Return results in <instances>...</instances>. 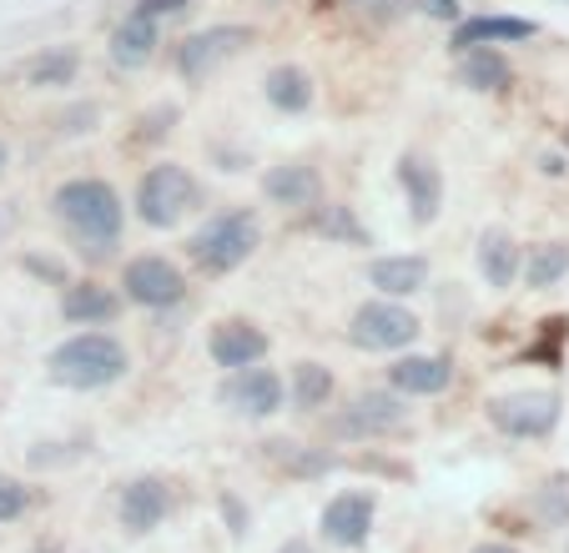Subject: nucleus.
<instances>
[{
  "label": "nucleus",
  "mask_w": 569,
  "mask_h": 553,
  "mask_svg": "<svg viewBox=\"0 0 569 553\" xmlns=\"http://www.w3.org/2000/svg\"><path fill=\"white\" fill-rule=\"evenodd\" d=\"M535 513H539L545 523H569V473H555V479L539 483Z\"/></svg>",
  "instance_id": "nucleus-28"
},
{
  "label": "nucleus",
  "mask_w": 569,
  "mask_h": 553,
  "mask_svg": "<svg viewBox=\"0 0 569 553\" xmlns=\"http://www.w3.org/2000/svg\"><path fill=\"white\" fill-rule=\"evenodd\" d=\"M333 398V373L322 362H298L292 368V403L298 408H322Z\"/></svg>",
  "instance_id": "nucleus-26"
},
{
  "label": "nucleus",
  "mask_w": 569,
  "mask_h": 553,
  "mask_svg": "<svg viewBox=\"0 0 569 553\" xmlns=\"http://www.w3.org/2000/svg\"><path fill=\"white\" fill-rule=\"evenodd\" d=\"M258 237L262 232H258V217L252 212H222L187 242V252H192V262L207 267V272H232V267H242L258 252Z\"/></svg>",
  "instance_id": "nucleus-3"
},
{
  "label": "nucleus",
  "mask_w": 569,
  "mask_h": 553,
  "mask_svg": "<svg viewBox=\"0 0 569 553\" xmlns=\"http://www.w3.org/2000/svg\"><path fill=\"white\" fill-rule=\"evenodd\" d=\"M318 232L328 237V242H353V247H368V232L358 227L353 207H322V212H318Z\"/></svg>",
  "instance_id": "nucleus-27"
},
{
  "label": "nucleus",
  "mask_w": 569,
  "mask_h": 553,
  "mask_svg": "<svg viewBox=\"0 0 569 553\" xmlns=\"http://www.w3.org/2000/svg\"><path fill=\"white\" fill-rule=\"evenodd\" d=\"M167 509H172V493H167L161 479H137L121 493V523H127L131 533H151L167 519Z\"/></svg>",
  "instance_id": "nucleus-13"
},
{
  "label": "nucleus",
  "mask_w": 569,
  "mask_h": 553,
  "mask_svg": "<svg viewBox=\"0 0 569 553\" xmlns=\"http://www.w3.org/2000/svg\"><path fill=\"white\" fill-rule=\"evenodd\" d=\"M368 282H373L383 298H409V292H419L423 282H429V262H423V257H378V262L368 267Z\"/></svg>",
  "instance_id": "nucleus-16"
},
{
  "label": "nucleus",
  "mask_w": 569,
  "mask_h": 553,
  "mask_svg": "<svg viewBox=\"0 0 569 553\" xmlns=\"http://www.w3.org/2000/svg\"><path fill=\"white\" fill-rule=\"evenodd\" d=\"M192 202H197V181H192V171L177 167V161L151 167L137 187V217L147 227H172Z\"/></svg>",
  "instance_id": "nucleus-4"
},
{
  "label": "nucleus",
  "mask_w": 569,
  "mask_h": 553,
  "mask_svg": "<svg viewBox=\"0 0 569 553\" xmlns=\"http://www.w3.org/2000/svg\"><path fill=\"white\" fill-rule=\"evenodd\" d=\"M56 217L87 247H111L121 237V197L97 177H76L56 192Z\"/></svg>",
  "instance_id": "nucleus-2"
},
{
  "label": "nucleus",
  "mask_w": 569,
  "mask_h": 553,
  "mask_svg": "<svg viewBox=\"0 0 569 553\" xmlns=\"http://www.w3.org/2000/svg\"><path fill=\"white\" fill-rule=\"evenodd\" d=\"M182 6H187V0H137V11L151 16V21H157L161 11H182Z\"/></svg>",
  "instance_id": "nucleus-31"
},
{
  "label": "nucleus",
  "mask_w": 569,
  "mask_h": 553,
  "mask_svg": "<svg viewBox=\"0 0 569 553\" xmlns=\"http://www.w3.org/2000/svg\"><path fill=\"white\" fill-rule=\"evenodd\" d=\"M222 403L237 408V413L268 418V413H278V408H282V378L252 362V368H242V373L222 388Z\"/></svg>",
  "instance_id": "nucleus-11"
},
{
  "label": "nucleus",
  "mask_w": 569,
  "mask_h": 553,
  "mask_svg": "<svg viewBox=\"0 0 569 553\" xmlns=\"http://www.w3.org/2000/svg\"><path fill=\"white\" fill-rule=\"evenodd\" d=\"M151 56H157V21L141 11H131L127 21L117 26V36H111V61L127 66V71H137V66H147Z\"/></svg>",
  "instance_id": "nucleus-15"
},
{
  "label": "nucleus",
  "mask_w": 569,
  "mask_h": 553,
  "mask_svg": "<svg viewBox=\"0 0 569 553\" xmlns=\"http://www.w3.org/2000/svg\"><path fill=\"white\" fill-rule=\"evenodd\" d=\"M479 272H483V282H489V288H509V282H515V272H519L515 237H509V232H483V242H479Z\"/></svg>",
  "instance_id": "nucleus-21"
},
{
  "label": "nucleus",
  "mask_w": 569,
  "mask_h": 553,
  "mask_svg": "<svg viewBox=\"0 0 569 553\" xmlns=\"http://www.w3.org/2000/svg\"><path fill=\"white\" fill-rule=\"evenodd\" d=\"M398 181L409 187L413 222H433V212H439V197H443L439 171H433L423 157H403V167H398Z\"/></svg>",
  "instance_id": "nucleus-18"
},
{
  "label": "nucleus",
  "mask_w": 569,
  "mask_h": 553,
  "mask_svg": "<svg viewBox=\"0 0 569 553\" xmlns=\"http://www.w3.org/2000/svg\"><path fill=\"white\" fill-rule=\"evenodd\" d=\"M388 378H393L398 393H409V398H433L443 393V388L453 383V362L449 358H398L393 368H388Z\"/></svg>",
  "instance_id": "nucleus-14"
},
{
  "label": "nucleus",
  "mask_w": 569,
  "mask_h": 553,
  "mask_svg": "<svg viewBox=\"0 0 569 553\" xmlns=\"http://www.w3.org/2000/svg\"><path fill=\"white\" fill-rule=\"evenodd\" d=\"M373 513H378L373 493H363V489L338 493V499H328V509H322V539L338 543V549H358V543L368 539V529H373Z\"/></svg>",
  "instance_id": "nucleus-9"
},
{
  "label": "nucleus",
  "mask_w": 569,
  "mask_h": 553,
  "mask_svg": "<svg viewBox=\"0 0 569 553\" xmlns=\"http://www.w3.org/2000/svg\"><path fill=\"white\" fill-rule=\"evenodd\" d=\"M268 101H272L278 111H308L312 81L298 71V66H278V71L268 76Z\"/></svg>",
  "instance_id": "nucleus-24"
},
{
  "label": "nucleus",
  "mask_w": 569,
  "mask_h": 553,
  "mask_svg": "<svg viewBox=\"0 0 569 553\" xmlns=\"http://www.w3.org/2000/svg\"><path fill=\"white\" fill-rule=\"evenodd\" d=\"M419 6L429 16H439V21H453V16H459V0H419Z\"/></svg>",
  "instance_id": "nucleus-32"
},
{
  "label": "nucleus",
  "mask_w": 569,
  "mask_h": 553,
  "mask_svg": "<svg viewBox=\"0 0 569 553\" xmlns=\"http://www.w3.org/2000/svg\"><path fill=\"white\" fill-rule=\"evenodd\" d=\"M262 352H268V338H262L252 322H217V332H212V362L217 368L242 373V368L262 362Z\"/></svg>",
  "instance_id": "nucleus-12"
},
{
  "label": "nucleus",
  "mask_w": 569,
  "mask_h": 553,
  "mask_svg": "<svg viewBox=\"0 0 569 553\" xmlns=\"http://www.w3.org/2000/svg\"><path fill=\"white\" fill-rule=\"evenodd\" d=\"M76 66H81V56H76L71 46H56V51H41L31 66H26V81L31 86H71Z\"/></svg>",
  "instance_id": "nucleus-25"
},
{
  "label": "nucleus",
  "mask_w": 569,
  "mask_h": 553,
  "mask_svg": "<svg viewBox=\"0 0 569 553\" xmlns=\"http://www.w3.org/2000/svg\"><path fill=\"white\" fill-rule=\"evenodd\" d=\"M262 192L278 207H312L322 197V177L312 167H272L262 177Z\"/></svg>",
  "instance_id": "nucleus-17"
},
{
  "label": "nucleus",
  "mask_w": 569,
  "mask_h": 553,
  "mask_svg": "<svg viewBox=\"0 0 569 553\" xmlns=\"http://www.w3.org/2000/svg\"><path fill=\"white\" fill-rule=\"evenodd\" d=\"M403 423H409V408L398 403V398L363 393V398H353V408H348L343 418H338V433H348V438H378V433H398Z\"/></svg>",
  "instance_id": "nucleus-10"
},
{
  "label": "nucleus",
  "mask_w": 569,
  "mask_h": 553,
  "mask_svg": "<svg viewBox=\"0 0 569 553\" xmlns=\"http://www.w3.org/2000/svg\"><path fill=\"white\" fill-rule=\"evenodd\" d=\"M539 26L535 21H515V16H479V21H463L453 31V46H495V41H529Z\"/></svg>",
  "instance_id": "nucleus-19"
},
{
  "label": "nucleus",
  "mask_w": 569,
  "mask_h": 553,
  "mask_svg": "<svg viewBox=\"0 0 569 553\" xmlns=\"http://www.w3.org/2000/svg\"><path fill=\"white\" fill-rule=\"evenodd\" d=\"M473 553H515V549H505V543H483V549H473Z\"/></svg>",
  "instance_id": "nucleus-34"
},
{
  "label": "nucleus",
  "mask_w": 569,
  "mask_h": 553,
  "mask_svg": "<svg viewBox=\"0 0 569 553\" xmlns=\"http://www.w3.org/2000/svg\"><path fill=\"white\" fill-rule=\"evenodd\" d=\"M353 6H363V11H373V16H398V11H409V0H353Z\"/></svg>",
  "instance_id": "nucleus-30"
},
{
  "label": "nucleus",
  "mask_w": 569,
  "mask_h": 553,
  "mask_svg": "<svg viewBox=\"0 0 569 553\" xmlns=\"http://www.w3.org/2000/svg\"><path fill=\"white\" fill-rule=\"evenodd\" d=\"M489 418L509 438H549L559 423V398L555 393H509L489 403Z\"/></svg>",
  "instance_id": "nucleus-7"
},
{
  "label": "nucleus",
  "mask_w": 569,
  "mask_h": 553,
  "mask_svg": "<svg viewBox=\"0 0 569 553\" xmlns=\"http://www.w3.org/2000/svg\"><path fill=\"white\" fill-rule=\"evenodd\" d=\"M46 368H51V383L91 393V388H107L127 373V348L117 338H107V332H81V338L61 342Z\"/></svg>",
  "instance_id": "nucleus-1"
},
{
  "label": "nucleus",
  "mask_w": 569,
  "mask_h": 553,
  "mask_svg": "<svg viewBox=\"0 0 569 553\" xmlns=\"http://www.w3.org/2000/svg\"><path fill=\"white\" fill-rule=\"evenodd\" d=\"M278 553H312V549H308V543H302V539H288Z\"/></svg>",
  "instance_id": "nucleus-33"
},
{
  "label": "nucleus",
  "mask_w": 569,
  "mask_h": 553,
  "mask_svg": "<svg viewBox=\"0 0 569 553\" xmlns=\"http://www.w3.org/2000/svg\"><path fill=\"white\" fill-rule=\"evenodd\" d=\"M0 167H6V147H0Z\"/></svg>",
  "instance_id": "nucleus-35"
},
{
  "label": "nucleus",
  "mask_w": 569,
  "mask_h": 553,
  "mask_svg": "<svg viewBox=\"0 0 569 553\" xmlns=\"http://www.w3.org/2000/svg\"><path fill=\"white\" fill-rule=\"evenodd\" d=\"M459 81L473 86V91H505V86L515 81V66H509L495 46H469V56H463V66H459Z\"/></svg>",
  "instance_id": "nucleus-20"
},
{
  "label": "nucleus",
  "mask_w": 569,
  "mask_h": 553,
  "mask_svg": "<svg viewBox=\"0 0 569 553\" xmlns=\"http://www.w3.org/2000/svg\"><path fill=\"white\" fill-rule=\"evenodd\" d=\"M565 272H569V242L529 247V262H525V282H529V288H555Z\"/></svg>",
  "instance_id": "nucleus-22"
},
{
  "label": "nucleus",
  "mask_w": 569,
  "mask_h": 553,
  "mask_svg": "<svg viewBox=\"0 0 569 553\" xmlns=\"http://www.w3.org/2000/svg\"><path fill=\"white\" fill-rule=\"evenodd\" d=\"M121 302L111 298L107 288H71L66 292V318L71 322H87V328H97V322H111L117 318Z\"/></svg>",
  "instance_id": "nucleus-23"
},
{
  "label": "nucleus",
  "mask_w": 569,
  "mask_h": 553,
  "mask_svg": "<svg viewBox=\"0 0 569 553\" xmlns=\"http://www.w3.org/2000/svg\"><path fill=\"white\" fill-rule=\"evenodd\" d=\"M348 338H353V348H368V352H398L419 338V318L409 308H398V302H363L353 312Z\"/></svg>",
  "instance_id": "nucleus-5"
},
{
  "label": "nucleus",
  "mask_w": 569,
  "mask_h": 553,
  "mask_svg": "<svg viewBox=\"0 0 569 553\" xmlns=\"http://www.w3.org/2000/svg\"><path fill=\"white\" fill-rule=\"evenodd\" d=\"M21 509H26V489L0 473V519H21Z\"/></svg>",
  "instance_id": "nucleus-29"
},
{
  "label": "nucleus",
  "mask_w": 569,
  "mask_h": 553,
  "mask_svg": "<svg viewBox=\"0 0 569 553\" xmlns=\"http://www.w3.org/2000/svg\"><path fill=\"white\" fill-rule=\"evenodd\" d=\"M248 46H252L248 26H212V31H197L177 46V71H182L187 81H202V76H212L217 66L232 61V56L248 51Z\"/></svg>",
  "instance_id": "nucleus-6"
},
{
  "label": "nucleus",
  "mask_w": 569,
  "mask_h": 553,
  "mask_svg": "<svg viewBox=\"0 0 569 553\" xmlns=\"http://www.w3.org/2000/svg\"><path fill=\"white\" fill-rule=\"evenodd\" d=\"M121 288H127V298L141 302V308H172V302L187 298V276L177 272L167 257H137V262H127V272H121Z\"/></svg>",
  "instance_id": "nucleus-8"
}]
</instances>
